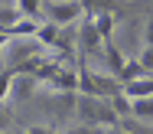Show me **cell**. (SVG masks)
<instances>
[{"label":"cell","instance_id":"4","mask_svg":"<svg viewBox=\"0 0 153 134\" xmlns=\"http://www.w3.org/2000/svg\"><path fill=\"white\" fill-rule=\"evenodd\" d=\"M75 101H78V92H49V98L42 101L56 121H68L75 115Z\"/></svg>","mask_w":153,"mask_h":134},{"label":"cell","instance_id":"10","mask_svg":"<svg viewBox=\"0 0 153 134\" xmlns=\"http://www.w3.org/2000/svg\"><path fill=\"white\" fill-rule=\"evenodd\" d=\"M59 33H62V26H56V23H49V20H46V23H39V30H36V43L52 49V46H56V39H59Z\"/></svg>","mask_w":153,"mask_h":134},{"label":"cell","instance_id":"12","mask_svg":"<svg viewBox=\"0 0 153 134\" xmlns=\"http://www.w3.org/2000/svg\"><path fill=\"white\" fill-rule=\"evenodd\" d=\"M114 23H117V13H98L94 16V26H98L101 39H111L114 36Z\"/></svg>","mask_w":153,"mask_h":134},{"label":"cell","instance_id":"15","mask_svg":"<svg viewBox=\"0 0 153 134\" xmlns=\"http://www.w3.org/2000/svg\"><path fill=\"white\" fill-rule=\"evenodd\" d=\"M147 72H143V66L137 62V59H127V66H124V72H121V82L127 85V82H137V79H143Z\"/></svg>","mask_w":153,"mask_h":134},{"label":"cell","instance_id":"16","mask_svg":"<svg viewBox=\"0 0 153 134\" xmlns=\"http://www.w3.org/2000/svg\"><path fill=\"white\" fill-rule=\"evenodd\" d=\"M23 20V13L16 10V7H0V30H10L13 23H20Z\"/></svg>","mask_w":153,"mask_h":134},{"label":"cell","instance_id":"1","mask_svg":"<svg viewBox=\"0 0 153 134\" xmlns=\"http://www.w3.org/2000/svg\"><path fill=\"white\" fill-rule=\"evenodd\" d=\"M75 115L82 124H94V128H121V118L117 111L111 108L108 98H98V95H78L75 101Z\"/></svg>","mask_w":153,"mask_h":134},{"label":"cell","instance_id":"21","mask_svg":"<svg viewBox=\"0 0 153 134\" xmlns=\"http://www.w3.org/2000/svg\"><path fill=\"white\" fill-rule=\"evenodd\" d=\"M143 39H147V46H153V16L147 20V33H143Z\"/></svg>","mask_w":153,"mask_h":134},{"label":"cell","instance_id":"3","mask_svg":"<svg viewBox=\"0 0 153 134\" xmlns=\"http://www.w3.org/2000/svg\"><path fill=\"white\" fill-rule=\"evenodd\" d=\"M78 56L104 62V39L94 26V16H82V23H78Z\"/></svg>","mask_w":153,"mask_h":134},{"label":"cell","instance_id":"2","mask_svg":"<svg viewBox=\"0 0 153 134\" xmlns=\"http://www.w3.org/2000/svg\"><path fill=\"white\" fill-rule=\"evenodd\" d=\"M42 16L56 26H72L75 20L85 16L82 0H42Z\"/></svg>","mask_w":153,"mask_h":134},{"label":"cell","instance_id":"22","mask_svg":"<svg viewBox=\"0 0 153 134\" xmlns=\"http://www.w3.org/2000/svg\"><path fill=\"white\" fill-rule=\"evenodd\" d=\"M23 134H56V131H52V128H39V124H36V128H26Z\"/></svg>","mask_w":153,"mask_h":134},{"label":"cell","instance_id":"11","mask_svg":"<svg viewBox=\"0 0 153 134\" xmlns=\"http://www.w3.org/2000/svg\"><path fill=\"white\" fill-rule=\"evenodd\" d=\"M36 85H39V82H36V75H16V79H13V92H10V95H16V98H30L33 92H36Z\"/></svg>","mask_w":153,"mask_h":134},{"label":"cell","instance_id":"19","mask_svg":"<svg viewBox=\"0 0 153 134\" xmlns=\"http://www.w3.org/2000/svg\"><path fill=\"white\" fill-rule=\"evenodd\" d=\"M137 62L143 66V72H147V75H153V46H147V49L137 56Z\"/></svg>","mask_w":153,"mask_h":134},{"label":"cell","instance_id":"13","mask_svg":"<svg viewBox=\"0 0 153 134\" xmlns=\"http://www.w3.org/2000/svg\"><path fill=\"white\" fill-rule=\"evenodd\" d=\"M108 101H111V108L117 111V118H121V121H124V118H130V115H134V101L127 98L124 92H121V95H111Z\"/></svg>","mask_w":153,"mask_h":134},{"label":"cell","instance_id":"6","mask_svg":"<svg viewBox=\"0 0 153 134\" xmlns=\"http://www.w3.org/2000/svg\"><path fill=\"white\" fill-rule=\"evenodd\" d=\"M46 85H49V92H78V72H72V69L62 62L59 72H56Z\"/></svg>","mask_w":153,"mask_h":134},{"label":"cell","instance_id":"5","mask_svg":"<svg viewBox=\"0 0 153 134\" xmlns=\"http://www.w3.org/2000/svg\"><path fill=\"white\" fill-rule=\"evenodd\" d=\"M36 56H42V46H39V43H16V46L10 49L7 69H10V72H20V69L26 66L30 59H36Z\"/></svg>","mask_w":153,"mask_h":134},{"label":"cell","instance_id":"8","mask_svg":"<svg viewBox=\"0 0 153 134\" xmlns=\"http://www.w3.org/2000/svg\"><path fill=\"white\" fill-rule=\"evenodd\" d=\"M85 16H98V13H121V0H82Z\"/></svg>","mask_w":153,"mask_h":134},{"label":"cell","instance_id":"18","mask_svg":"<svg viewBox=\"0 0 153 134\" xmlns=\"http://www.w3.org/2000/svg\"><path fill=\"white\" fill-rule=\"evenodd\" d=\"M13 79H16V72H10V69L0 72V101L10 98V92H13Z\"/></svg>","mask_w":153,"mask_h":134},{"label":"cell","instance_id":"17","mask_svg":"<svg viewBox=\"0 0 153 134\" xmlns=\"http://www.w3.org/2000/svg\"><path fill=\"white\" fill-rule=\"evenodd\" d=\"M134 118H153V95L150 98H134Z\"/></svg>","mask_w":153,"mask_h":134},{"label":"cell","instance_id":"20","mask_svg":"<svg viewBox=\"0 0 153 134\" xmlns=\"http://www.w3.org/2000/svg\"><path fill=\"white\" fill-rule=\"evenodd\" d=\"M10 124H13V115H10V108L0 101V131H7Z\"/></svg>","mask_w":153,"mask_h":134},{"label":"cell","instance_id":"7","mask_svg":"<svg viewBox=\"0 0 153 134\" xmlns=\"http://www.w3.org/2000/svg\"><path fill=\"white\" fill-rule=\"evenodd\" d=\"M101 66H108V75H114V79H121L124 66H127V59L121 56V49H117V43H114V36L104 39V62H101Z\"/></svg>","mask_w":153,"mask_h":134},{"label":"cell","instance_id":"9","mask_svg":"<svg viewBox=\"0 0 153 134\" xmlns=\"http://www.w3.org/2000/svg\"><path fill=\"white\" fill-rule=\"evenodd\" d=\"M124 95L134 101V98H150L153 95V75H143V79H137V82H127L124 85Z\"/></svg>","mask_w":153,"mask_h":134},{"label":"cell","instance_id":"14","mask_svg":"<svg viewBox=\"0 0 153 134\" xmlns=\"http://www.w3.org/2000/svg\"><path fill=\"white\" fill-rule=\"evenodd\" d=\"M16 10L26 20H39L42 16V0H16Z\"/></svg>","mask_w":153,"mask_h":134}]
</instances>
